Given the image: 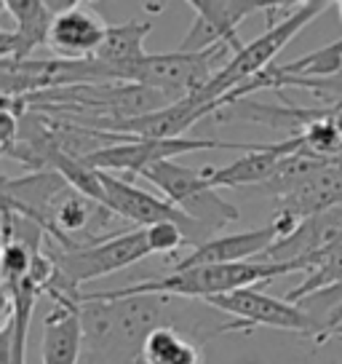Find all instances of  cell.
I'll use <instances>...</instances> for the list:
<instances>
[{
  "label": "cell",
  "mask_w": 342,
  "mask_h": 364,
  "mask_svg": "<svg viewBox=\"0 0 342 364\" xmlns=\"http://www.w3.org/2000/svg\"><path fill=\"white\" fill-rule=\"evenodd\" d=\"M329 6H334V3H329V0L297 3L294 11L286 14L284 19H278V22L267 24V30H265L260 38H254L251 43H246L241 48L238 54H233V57L217 70V75L211 78V83H209L198 97H193V100L201 105H219V100L228 97L230 91H236V89H241V86L251 83L254 78H260L265 70H267V65L284 51L286 43H289L297 33H302V30H305L316 16H321V14L326 11Z\"/></svg>",
  "instance_id": "7a4b0ae2"
},
{
  "label": "cell",
  "mask_w": 342,
  "mask_h": 364,
  "mask_svg": "<svg viewBox=\"0 0 342 364\" xmlns=\"http://www.w3.org/2000/svg\"><path fill=\"white\" fill-rule=\"evenodd\" d=\"M145 364H204L201 343L193 335L182 332L174 324H160L145 338L142 346Z\"/></svg>",
  "instance_id": "e0dca14e"
},
{
  "label": "cell",
  "mask_w": 342,
  "mask_h": 364,
  "mask_svg": "<svg viewBox=\"0 0 342 364\" xmlns=\"http://www.w3.org/2000/svg\"><path fill=\"white\" fill-rule=\"evenodd\" d=\"M206 306L228 314L246 327L299 332V335H310L316 341H324V327L310 314H305L297 303H289L286 297L265 295L260 287H249V289H238V292H230V295L214 297Z\"/></svg>",
  "instance_id": "ba28073f"
},
{
  "label": "cell",
  "mask_w": 342,
  "mask_h": 364,
  "mask_svg": "<svg viewBox=\"0 0 342 364\" xmlns=\"http://www.w3.org/2000/svg\"><path fill=\"white\" fill-rule=\"evenodd\" d=\"M340 233H342V206H337V209H329V212H321V215L299 220L289 236L275 241L273 247L265 252L263 257H257V260H265V262L302 260L305 268H308L310 257H316L319 252L326 250Z\"/></svg>",
  "instance_id": "5bb4252c"
},
{
  "label": "cell",
  "mask_w": 342,
  "mask_h": 364,
  "mask_svg": "<svg viewBox=\"0 0 342 364\" xmlns=\"http://www.w3.org/2000/svg\"><path fill=\"white\" fill-rule=\"evenodd\" d=\"M142 177L153 182L166 196V201H171L182 215L195 220L198 225L209 228L211 233H219L222 228H228L241 217L238 209L228 204L217 193V188L209 185L204 169H190L177 161H163L150 166Z\"/></svg>",
  "instance_id": "5b68a950"
},
{
  "label": "cell",
  "mask_w": 342,
  "mask_h": 364,
  "mask_svg": "<svg viewBox=\"0 0 342 364\" xmlns=\"http://www.w3.org/2000/svg\"><path fill=\"white\" fill-rule=\"evenodd\" d=\"M278 239H281V228L275 225V223L254 228V230L230 233V236H214L211 241L195 247L190 255L180 257L171 265V271H190V268H201V265H228V262L257 260Z\"/></svg>",
  "instance_id": "7c38bea8"
},
{
  "label": "cell",
  "mask_w": 342,
  "mask_h": 364,
  "mask_svg": "<svg viewBox=\"0 0 342 364\" xmlns=\"http://www.w3.org/2000/svg\"><path fill=\"white\" fill-rule=\"evenodd\" d=\"M331 161L337 159H319L313 153H294V156H286L278 161V166L273 169V174L267 177L265 185H260V191L267 196H273L278 201H284L286 196H292L302 185L308 182L313 174H319L324 166H329Z\"/></svg>",
  "instance_id": "ac0fdd59"
},
{
  "label": "cell",
  "mask_w": 342,
  "mask_h": 364,
  "mask_svg": "<svg viewBox=\"0 0 342 364\" xmlns=\"http://www.w3.org/2000/svg\"><path fill=\"white\" fill-rule=\"evenodd\" d=\"M46 250L51 252L54 265H57L54 279L46 287V292H43L48 300H54V297L83 300L80 284L102 279V276H110L115 271H123L128 265H134V262L145 260V257L153 255V247H150L145 228H128L126 233L115 236V239H107L102 244H92V247H83V250H51L48 244Z\"/></svg>",
  "instance_id": "3957f363"
},
{
  "label": "cell",
  "mask_w": 342,
  "mask_h": 364,
  "mask_svg": "<svg viewBox=\"0 0 342 364\" xmlns=\"http://www.w3.org/2000/svg\"><path fill=\"white\" fill-rule=\"evenodd\" d=\"M102 185H104V206L115 217L126 220V223H134L137 228H153V225H160V223H174V225H180L184 230L187 244H193V250L217 236L209 228L198 225L195 220L182 215L171 201L148 193V191H142L137 185H131L128 180L113 177L110 171H102Z\"/></svg>",
  "instance_id": "52a82bcc"
},
{
  "label": "cell",
  "mask_w": 342,
  "mask_h": 364,
  "mask_svg": "<svg viewBox=\"0 0 342 364\" xmlns=\"http://www.w3.org/2000/svg\"><path fill=\"white\" fill-rule=\"evenodd\" d=\"M342 206V159L331 161L319 174H313L308 182H302L292 196L278 201V212L289 220H305V217L321 215Z\"/></svg>",
  "instance_id": "9a60e30c"
},
{
  "label": "cell",
  "mask_w": 342,
  "mask_h": 364,
  "mask_svg": "<svg viewBox=\"0 0 342 364\" xmlns=\"http://www.w3.org/2000/svg\"><path fill=\"white\" fill-rule=\"evenodd\" d=\"M228 46H214L209 51L184 54V51H169V54H148L137 65L126 70V83H137L145 89L166 94L171 102H180L187 97H198L217 75L219 59L225 57Z\"/></svg>",
  "instance_id": "277c9868"
},
{
  "label": "cell",
  "mask_w": 342,
  "mask_h": 364,
  "mask_svg": "<svg viewBox=\"0 0 342 364\" xmlns=\"http://www.w3.org/2000/svg\"><path fill=\"white\" fill-rule=\"evenodd\" d=\"M257 142H222V139H204V136H177V139H126L104 150H96L89 159H80L86 166L99 171H128L145 174L150 166L174 161L177 156L193 150H241L249 153Z\"/></svg>",
  "instance_id": "8992f818"
},
{
  "label": "cell",
  "mask_w": 342,
  "mask_h": 364,
  "mask_svg": "<svg viewBox=\"0 0 342 364\" xmlns=\"http://www.w3.org/2000/svg\"><path fill=\"white\" fill-rule=\"evenodd\" d=\"M305 271V262H265V260H246V262H228V265H201L190 271H171L160 279L134 282L118 289H102V292H86L83 300H126V297L142 295H177L190 300H214V297L230 295L249 287H263L278 276Z\"/></svg>",
  "instance_id": "6da1fadb"
},
{
  "label": "cell",
  "mask_w": 342,
  "mask_h": 364,
  "mask_svg": "<svg viewBox=\"0 0 342 364\" xmlns=\"http://www.w3.org/2000/svg\"><path fill=\"white\" fill-rule=\"evenodd\" d=\"M334 330H342V306L334 308L329 316H326V321H324V341H326Z\"/></svg>",
  "instance_id": "ffe728a7"
},
{
  "label": "cell",
  "mask_w": 342,
  "mask_h": 364,
  "mask_svg": "<svg viewBox=\"0 0 342 364\" xmlns=\"http://www.w3.org/2000/svg\"><path fill=\"white\" fill-rule=\"evenodd\" d=\"M150 30H153V22H145V19H128V22L121 24H110V30L104 35L102 46L94 54V59L113 70L115 80L126 83V70L137 65L139 59L148 57L145 38L150 35Z\"/></svg>",
  "instance_id": "2e32d148"
},
{
  "label": "cell",
  "mask_w": 342,
  "mask_h": 364,
  "mask_svg": "<svg viewBox=\"0 0 342 364\" xmlns=\"http://www.w3.org/2000/svg\"><path fill=\"white\" fill-rule=\"evenodd\" d=\"M329 338H342V330H334V332L329 335Z\"/></svg>",
  "instance_id": "44dd1931"
},
{
  "label": "cell",
  "mask_w": 342,
  "mask_h": 364,
  "mask_svg": "<svg viewBox=\"0 0 342 364\" xmlns=\"http://www.w3.org/2000/svg\"><path fill=\"white\" fill-rule=\"evenodd\" d=\"M107 30L110 24L99 16L96 9L86 3H75L72 9L54 16L51 30H48V48L59 59H70V62L94 59Z\"/></svg>",
  "instance_id": "8fae6325"
},
{
  "label": "cell",
  "mask_w": 342,
  "mask_h": 364,
  "mask_svg": "<svg viewBox=\"0 0 342 364\" xmlns=\"http://www.w3.org/2000/svg\"><path fill=\"white\" fill-rule=\"evenodd\" d=\"M195 11V22L190 24L182 43L177 51L184 54H198L209 51L214 46H228L233 54H238L246 43H241L238 24L254 14H267L275 3L267 0H193L190 3Z\"/></svg>",
  "instance_id": "9c48e42d"
},
{
  "label": "cell",
  "mask_w": 342,
  "mask_h": 364,
  "mask_svg": "<svg viewBox=\"0 0 342 364\" xmlns=\"http://www.w3.org/2000/svg\"><path fill=\"white\" fill-rule=\"evenodd\" d=\"M305 142L299 134H292L281 139V142H257L249 153H243L241 159H236L233 164L225 166H204V174L211 188H251V185H265L267 177L273 174V169L278 166V161L286 156L302 153Z\"/></svg>",
  "instance_id": "30bf717a"
},
{
  "label": "cell",
  "mask_w": 342,
  "mask_h": 364,
  "mask_svg": "<svg viewBox=\"0 0 342 364\" xmlns=\"http://www.w3.org/2000/svg\"><path fill=\"white\" fill-rule=\"evenodd\" d=\"M54 306L43 318L40 364H78L83 353V300L54 297Z\"/></svg>",
  "instance_id": "4fadbf2b"
},
{
  "label": "cell",
  "mask_w": 342,
  "mask_h": 364,
  "mask_svg": "<svg viewBox=\"0 0 342 364\" xmlns=\"http://www.w3.org/2000/svg\"><path fill=\"white\" fill-rule=\"evenodd\" d=\"M148 230L150 247H153V255H174L182 247H187V236L180 225L174 223H160V225L145 228Z\"/></svg>",
  "instance_id": "d6986e66"
}]
</instances>
